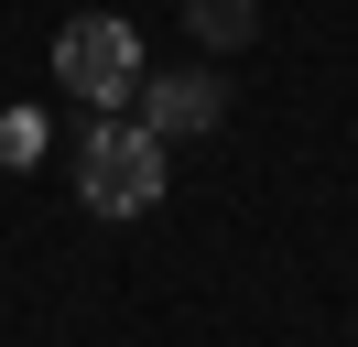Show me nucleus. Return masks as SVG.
Listing matches in <instances>:
<instances>
[{
  "label": "nucleus",
  "mask_w": 358,
  "mask_h": 347,
  "mask_svg": "<svg viewBox=\"0 0 358 347\" xmlns=\"http://www.w3.org/2000/svg\"><path fill=\"white\" fill-rule=\"evenodd\" d=\"M55 87L87 98L98 120H109L120 98H141V33H131L120 11H76L66 33H55Z\"/></svg>",
  "instance_id": "obj_2"
},
{
  "label": "nucleus",
  "mask_w": 358,
  "mask_h": 347,
  "mask_svg": "<svg viewBox=\"0 0 358 347\" xmlns=\"http://www.w3.org/2000/svg\"><path fill=\"white\" fill-rule=\"evenodd\" d=\"M76 195H87L98 217H141V206H163V141L141 120H87V141H76Z\"/></svg>",
  "instance_id": "obj_1"
},
{
  "label": "nucleus",
  "mask_w": 358,
  "mask_h": 347,
  "mask_svg": "<svg viewBox=\"0 0 358 347\" xmlns=\"http://www.w3.org/2000/svg\"><path fill=\"white\" fill-rule=\"evenodd\" d=\"M141 130H152V141H206V130H228V87H217V65L141 76Z\"/></svg>",
  "instance_id": "obj_3"
},
{
  "label": "nucleus",
  "mask_w": 358,
  "mask_h": 347,
  "mask_svg": "<svg viewBox=\"0 0 358 347\" xmlns=\"http://www.w3.org/2000/svg\"><path fill=\"white\" fill-rule=\"evenodd\" d=\"M185 22H196V43H206V55H228V43H250V33H261V0H185Z\"/></svg>",
  "instance_id": "obj_4"
},
{
  "label": "nucleus",
  "mask_w": 358,
  "mask_h": 347,
  "mask_svg": "<svg viewBox=\"0 0 358 347\" xmlns=\"http://www.w3.org/2000/svg\"><path fill=\"white\" fill-rule=\"evenodd\" d=\"M33 152H44V120H33V108H22V120H0V163H33Z\"/></svg>",
  "instance_id": "obj_5"
}]
</instances>
